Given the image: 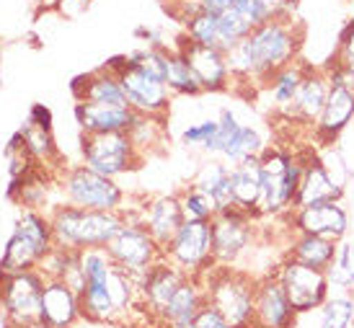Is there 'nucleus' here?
Segmentation results:
<instances>
[{
  "label": "nucleus",
  "instance_id": "obj_1",
  "mask_svg": "<svg viewBox=\"0 0 354 328\" xmlns=\"http://www.w3.org/2000/svg\"><path fill=\"white\" fill-rule=\"evenodd\" d=\"M303 41L305 26L297 19L259 23L246 39H241L225 52L233 83H246V86L254 83L264 88V83L277 70L300 60Z\"/></svg>",
  "mask_w": 354,
  "mask_h": 328
},
{
  "label": "nucleus",
  "instance_id": "obj_2",
  "mask_svg": "<svg viewBox=\"0 0 354 328\" xmlns=\"http://www.w3.org/2000/svg\"><path fill=\"white\" fill-rule=\"evenodd\" d=\"M261 204L259 218H287L295 209L297 186L303 176V153L287 145H266L259 155Z\"/></svg>",
  "mask_w": 354,
  "mask_h": 328
},
{
  "label": "nucleus",
  "instance_id": "obj_3",
  "mask_svg": "<svg viewBox=\"0 0 354 328\" xmlns=\"http://www.w3.org/2000/svg\"><path fill=\"white\" fill-rule=\"evenodd\" d=\"M55 249H99L119 233L127 222V212H101V209H83L75 204L55 207L50 215Z\"/></svg>",
  "mask_w": 354,
  "mask_h": 328
},
{
  "label": "nucleus",
  "instance_id": "obj_4",
  "mask_svg": "<svg viewBox=\"0 0 354 328\" xmlns=\"http://www.w3.org/2000/svg\"><path fill=\"white\" fill-rule=\"evenodd\" d=\"M202 279L207 302L217 308L233 328H246L254 323L256 313V287L259 277L246 269L212 267Z\"/></svg>",
  "mask_w": 354,
  "mask_h": 328
},
{
  "label": "nucleus",
  "instance_id": "obj_5",
  "mask_svg": "<svg viewBox=\"0 0 354 328\" xmlns=\"http://www.w3.org/2000/svg\"><path fill=\"white\" fill-rule=\"evenodd\" d=\"M52 251H55V235H52L50 218H44L39 209L26 207L16 222L8 246L3 251L0 271L16 274V271L37 269Z\"/></svg>",
  "mask_w": 354,
  "mask_h": 328
},
{
  "label": "nucleus",
  "instance_id": "obj_6",
  "mask_svg": "<svg viewBox=\"0 0 354 328\" xmlns=\"http://www.w3.org/2000/svg\"><path fill=\"white\" fill-rule=\"evenodd\" d=\"M83 166L109 179H119L129 171L140 168L142 155L135 148L129 132H83L80 135Z\"/></svg>",
  "mask_w": 354,
  "mask_h": 328
},
{
  "label": "nucleus",
  "instance_id": "obj_7",
  "mask_svg": "<svg viewBox=\"0 0 354 328\" xmlns=\"http://www.w3.org/2000/svg\"><path fill=\"white\" fill-rule=\"evenodd\" d=\"M324 73L328 78V99L313 127V139L321 148L336 145V139L344 135L354 119V73L334 60L326 65Z\"/></svg>",
  "mask_w": 354,
  "mask_h": 328
},
{
  "label": "nucleus",
  "instance_id": "obj_8",
  "mask_svg": "<svg viewBox=\"0 0 354 328\" xmlns=\"http://www.w3.org/2000/svg\"><path fill=\"white\" fill-rule=\"evenodd\" d=\"M259 220L238 207L220 209L212 218V249L217 267L241 269L243 259L256 249Z\"/></svg>",
  "mask_w": 354,
  "mask_h": 328
},
{
  "label": "nucleus",
  "instance_id": "obj_9",
  "mask_svg": "<svg viewBox=\"0 0 354 328\" xmlns=\"http://www.w3.org/2000/svg\"><path fill=\"white\" fill-rule=\"evenodd\" d=\"M44 282L47 277L39 269H26L16 274L0 271V313H3L6 328L39 320Z\"/></svg>",
  "mask_w": 354,
  "mask_h": 328
},
{
  "label": "nucleus",
  "instance_id": "obj_10",
  "mask_svg": "<svg viewBox=\"0 0 354 328\" xmlns=\"http://www.w3.org/2000/svg\"><path fill=\"white\" fill-rule=\"evenodd\" d=\"M163 259L189 277H205L215 267L212 220H184V225L163 249Z\"/></svg>",
  "mask_w": 354,
  "mask_h": 328
},
{
  "label": "nucleus",
  "instance_id": "obj_11",
  "mask_svg": "<svg viewBox=\"0 0 354 328\" xmlns=\"http://www.w3.org/2000/svg\"><path fill=\"white\" fill-rule=\"evenodd\" d=\"M62 194L68 204L101 212H122L124 209V189L117 179L101 176L88 166H73L62 173Z\"/></svg>",
  "mask_w": 354,
  "mask_h": 328
},
{
  "label": "nucleus",
  "instance_id": "obj_12",
  "mask_svg": "<svg viewBox=\"0 0 354 328\" xmlns=\"http://www.w3.org/2000/svg\"><path fill=\"white\" fill-rule=\"evenodd\" d=\"M127 212V209H124ZM106 251L111 261L119 269L129 271L132 277H142L153 264L163 259V249L150 235V230L140 222L135 215L127 212V222L119 228V233L106 243Z\"/></svg>",
  "mask_w": 354,
  "mask_h": 328
},
{
  "label": "nucleus",
  "instance_id": "obj_13",
  "mask_svg": "<svg viewBox=\"0 0 354 328\" xmlns=\"http://www.w3.org/2000/svg\"><path fill=\"white\" fill-rule=\"evenodd\" d=\"M106 65L117 73L129 109L135 111V114L163 117V119H166L168 109H171V96H174V93L168 90L166 83H160V80L145 75L142 70H138L127 60V55L114 57V60H109Z\"/></svg>",
  "mask_w": 354,
  "mask_h": 328
},
{
  "label": "nucleus",
  "instance_id": "obj_14",
  "mask_svg": "<svg viewBox=\"0 0 354 328\" xmlns=\"http://www.w3.org/2000/svg\"><path fill=\"white\" fill-rule=\"evenodd\" d=\"M272 271L279 279V284L285 287L287 298L292 302V308L297 310V316L321 310V305L331 295V284H328L324 269L305 267L300 261L285 256Z\"/></svg>",
  "mask_w": 354,
  "mask_h": 328
},
{
  "label": "nucleus",
  "instance_id": "obj_15",
  "mask_svg": "<svg viewBox=\"0 0 354 328\" xmlns=\"http://www.w3.org/2000/svg\"><path fill=\"white\" fill-rule=\"evenodd\" d=\"M287 222L292 233L321 235L336 243H342L349 235V212L342 202H321V204L292 209L287 215Z\"/></svg>",
  "mask_w": 354,
  "mask_h": 328
},
{
  "label": "nucleus",
  "instance_id": "obj_16",
  "mask_svg": "<svg viewBox=\"0 0 354 328\" xmlns=\"http://www.w3.org/2000/svg\"><path fill=\"white\" fill-rule=\"evenodd\" d=\"M174 50H178L187 57V62L192 65L205 93H223V90L233 86V75H230V68H227L225 50L205 47V44H197V41L187 39V37H181Z\"/></svg>",
  "mask_w": 354,
  "mask_h": 328
},
{
  "label": "nucleus",
  "instance_id": "obj_17",
  "mask_svg": "<svg viewBox=\"0 0 354 328\" xmlns=\"http://www.w3.org/2000/svg\"><path fill=\"white\" fill-rule=\"evenodd\" d=\"M300 153H303V176H300V186H297L295 209L321 204V202H342L344 186L326 171L318 150L303 148Z\"/></svg>",
  "mask_w": 354,
  "mask_h": 328
},
{
  "label": "nucleus",
  "instance_id": "obj_18",
  "mask_svg": "<svg viewBox=\"0 0 354 328\" xmlns=\"http://www.w3.org/2000/svg\"><path fill=\"white\" fill-rule=\"evenodd\" d=\"M254 323L261 328H295L297 323V310L292 308L274 271H266L264 277H259Z\"/></svg>",
  "mask_w": 354,
  "mask_h": 328
},
{
  "label": "nucleus",
  "instance_id": "obj_19",
  "mask_svg": "<svg viewBox=\"0 0 354 328\" xmlns=\"http://www.w3.org/2000/svg\"><path fill=\"white\" fill-rule=\"evenodd\" d=\"M326 99H328V78H326L324 68H313L308 65L305 70V78L297 88L295 99L290 104V109L282 114L287 122H292L297 127H305V130L313 132L315 122L321 117V111L326 106Z\"/></svg>",
  "mask_w": 354,
  "mask_h": 328
},
{
  "label": "nucleus",
  "instance_id": "obj_20",
  "mask_svg": "<svg viewBox=\"0 0 354 328\" xmlns=\"http://www.w3.org/2000/svg\"><path fill=\"white\" fill-rule=\"evenodd\" d=\"M184 277H187V274H184L181 269H176L171 261L160 259L138 279L142 308H145V313L156 320L158 326H160V316H163V310H166L168 300L174 298V292H176L178 284L184 282Z\"/></svg>",
  "mask_w": 354,
  "mask_h": 328
},
{
  "label": "nucleus",
  "instance_id": "obj_21",
  "mask_svg": "<svg viewBox=\"0 0 354 328\" xmlns=\"http://www.w3.org/2000/svg\"><path fill=\"white\" fill-rule=\"evenodd\" d=\"M150 230V235L158 240L160 249H166L171 238L184 225V209H181V199L178 194H160V197L148 199L138 212H129Z\"/></svg>",
  "mask_w": 354,
  "mask_h": 328
},
{
  "label": "nucleus",
  "instance_id": "obj_22",
  "mask_svg": "<svg viewBox=\"0 0 354 328\" xmlns=\"http://www.w3.org/2000/svg\"><path fill=\"white\" fill-rule=\"evenodd\" d=\"M80 316V298L65 279L47 277L44 292H41V313L39 320H44L52 328H73Z\"/></svg>",
  "mask_w": 354,
  "mask_h": 328
},
{
  "label": "nucleus",
  "instance_id": "obj_23",
  "mask_svg": "<svg viewBox=\"0 0 354 328\" xmlns=\"http://www.w3.org/2000/svg\"><path fill=\"white\" fill-rule=\"evenodd\" d=\"M207 302L205 284L199 277H184V282L178 284L174 292V298L168 300L166 310L160 316V328H192L197 313Z\"/></svg>",
  "mask_w": 354,
  "mask_h": 328
},
{
  "label": "nucleus",
  "instance_id": "obj_24",
  "mask_svg": "<svg viewBox=\"0 0 354 328\" xmlns=\"http://www.w3.org/2000/svg\"><path fill=\"white\" fill-rule=\"evenodd\" d=\"M75 122L83 132H127L135 122V111L117 104L75 101Z\"/></svg>",
  "mask_w": 354,
  "mask_h": 328
},
{
  "label": "nucleus",
  "instance_id": "obj_25",
  "mask_svg": "<svg viewBox=\"0 0 354 328\" xmlns=\"http://www.w3.org/2000/svg\"><path fill=\"white\" fill-rule=\"evenodd\" d=\"M73 99L75 101H91V104H117V106H127L124 90L119 83L117 73L104 65V68L78 75L73 80Z\"/></svg>",
  "mask_w": 354,
  "mask_h": 328
},
{
  "label": "nucleus",
  "instance_id": "obj_26",
  "mask_svg": "<svg viewBox=\"0 0 354 328\" xmlns=\"http://www.w3.org/2000/svg\"><path fill=\"white\" fill-rule=\"evenodd\" d=\"M230 191H233V207L248 212L251 218H259L261 204V168L259 158H248L230 168Z\"/></svg>",
  "mask_w": 354,
  "mask_h": 328
},
{
  "label": "nucleus",
  "instance_id": "obj_27",
  "mask_svg": "<svg viewBox=\"0 0 354 328\" xmlns=\"http://www.w3.org/2000/svg\"><path fill=\"white\" fill-rule=\"evenodd\" d=\"M336 249L339 243L321 235H308V233H292V238L287 243V253L290 259L300 261L305 267L313 269H328L336 259Z\"/></svg>",
  "mask_w": 354,
  "mask_h": 328
},
{
  "label": "nucleus",
  "instance_id": "obj_28",
  "mask_svg": "<svg viewBox=\"0 0 354 328\" xmlns=\"http://www.w3.org/2000/svg\"><path fill=\"white\" fill-rule=\"evenodd\" d=\"M305 70H308V62L297 60L287 68L277 70L272 78L264 83V88L269 90V99H272V106H274L277 114H285L290 109V104L295 99L297 88L305 78Z\"/></svg>",
  "mask_w": 354,
  "mask_h": 328
},
{
  "label": "nucleus",
  "instance_id": "obj_29",
  "mask_svg": "<svg viewBox=\"0 0 354 328\" xmlns=\"http://www.w3.org/2000/svg\"><path fill=\"white\" fill-rule=\"evenodd\" d=\"M230 163L225 160H209L207 166H202L197 176L199 189H205L209 197L215 199L217 209H227L233 207V191H230Z\"/></svg>",
  "mask_w": 354,
  "mask_h": 328
},
{
  "label": "nucleus",
  "instance_id": "obj_30",
  "mask_svg": "<svg viewBox=\"0 0 354 328\" xmlns=\"http://www.w3.org/2000/svg\"><path fill=\"white\" fill-rule=\"evenodd\" d=\"M266 150L264 135L256 130L254 124H241L236 130V135L230 137V142L225 145V150L220 153V160H225L230 166H238L248 158H259Z\"/></svg>",
  "mask_w": 354,
  "mask_h": 328
},
{
  "label": "nucleus",
  "instance_id": "obj_31",
  "mask_svg": "<svg viewBox=\"0 0 354 328\" xmlns=\"http://www.w3.org/2000/svg\"><path fill=\"white\" fill-rule=\"evenodd\" d=\"M181 23H184V37H187V39L197 41V44H205V47L223 50V37H220L217 16L189 6V10L181 16Z\"/></svg>",
  "mask_w": 354,
  "mask_h": 328
},
{
  "label": "nucleus",
  "instance_id": "obj_32",
  "mask_svg": "<svg viewBox=\"0 0 354 328\" xmlns=\"http://www.w3.org/2000/svg\"><path fill=\"white\" fill-rule=\"evenodd\" d=\"M166 86L176 96H199V93H205L202 86H199L197 75H194V70H192V65H189L187 57L178 50H171V55H168Z\"/></svg>",
  "mask_w": 354,
  "mask_h": 328
},
{
  "label": "nucleus",
  "instance_id": "obj_33",
  "mask_svg": "<svg viewBox=\"0 0 354 328\" xmlns=\"http://www.w3.org/2000/svg\"><path fill=\"white\" fill-rule=\"evenodd\" d=\"M21 139H24V145L26 150L31 153V158L37 160V163H57L59 160V150L55 145V137H52V130L47 127H39V124H34L31 119H26V124L19 130Z\"/></svg>",
  "mask_w": 354,
  "mask_h": 328
},
{
  "label": "nucleus",
  "instance_id": "obj_34",
  "mask_svg": "<svg viewBox=\"0 0 354 328\" xmlns=\"http://www.w3.org/2000/svg\"><path fill=\"white\" fill-rule=\"evenodd\" d=\"M328 284L336 292H352L354 289V240L344 238L336 249L334 264L326 269Z\"/></svg>",
  "mask_w": 354,
  "mask_h": 328
},
{
  "label": "nucleus",
  "instance_id": "obj_35",
  "mask_svg": "<svg viewBox=\"0 0 354 328\" xmlns=\"http://www.w3.org/2000/svg\"><path fill=\"white\" fill-rule=\"evenodd\" d=\"M354 323V298L349 292H334L321 305L318 328H352Z\"/></svg>",
  "mask_w": 354,
  "mask_h": 328
},
{
  "label": "nucleus",
  "instance_id": "obj_36",
  "mask_svg": "<svg viewBox=\"0 0 354 328\" xmlns=\"http://www.w3.org/2000/svg\"><path fill=\"white\" fill-rule=\"evenodd\" d=\"M163 117H145V114H138L132 127H129V137L135 142V148L140 150V155L145 158V150L158 148L163 137H166V127H163Z\"/></svg>",
  "mask_w": 354,
  "mask_h": 328
},
{
  "label": "nucleus",
  "instance_id": "obj_37",
  "mask_svg": "<svg viewBox=\"0 0 354 328\" xmlns=\"http://www.w3.org/2000/svg\"><path fill=\"white\" fill-rule=\"evenodd\" d=\"M168 47H140V50L129 52L127 60L138 70H142L150 78L166 83V70H168Z\"/></svg>",
  "mask_w": 354,
  "mask_h": 328
},
{
  "label": "nucleus",
  "instance_id": "obj_38",
  "mask_svg": "<svg viewBox=\"0 0 354 328\" xmlns=\"http://www.w3.org/2000/svg\"><path fill=\"white\" fill-rule=\"evenodd\" d=\"M178 199H181V209H184L187 220H212L220 212L215 199L205 189H199L197 184H189L187 189L178 194Z\"/></svg>",
  "mask_w": 354,
  "mask_h": 328
},
{
  "label": "nucleus",
  "instance_id": "obj_39",
  "mask_svg": "<svg viewBox=\"0 0 354 328\" xmlns=\"http://www.w3.org/2000/svg\"><path fill=\"white\" fill-rule=\"evenodd\" d=\"M254 16L259 23L279 19H297V6L300 0H251Z\"/></svg>",
  "mask_w": 354,
  "mask_h": 328
},
{
  "label": "nucleus",
  "instance_id": "obj_40",
  "mask_svg": "<svg viewBox=\"0 0 354 328\" xmlns=\"http://www.w3.org/2000/svg\"><path fill=\"white\" fill-rule=\"evenodd\" d=\"M238 127H241V122H238L236 111H233V109H220V117H217V132H215V137L207 142V148H205L207 153L220 158V153L225 150V145L230 142V137L236 135Z\"/></svg>",
  "mask_w": 354,
  "mask_h": 328
},
{
  "label": "nucleus",
  "instance_id": "obj_41",
  "mask_svg": "<svg viewBox=\"0 0 354 328\" xmlns=\"http://www.w3.org/2000/svg\"><path fill=\"white\" fill-rule=\"evenodd\" d=\"M331 60L339 62L349 73H354V19L346 21L342 31H339V39H336V50L331 55Z\"/></svg>",
  "mask_w": 354,
  "mask_h": 328
},
{
  "label": "nucleus",
  "instance_id": "obj_42",
  "mask_svg": "<svg viewBox=\"0 0 354 328\" xmlns=\"http://www.w3.org/2000/svg\"><path fill=\"white\" fill-rule=\"evenodd\" d=\"M217 132V119H205L197 122V124H189L187 130L181 132V142L189 145V148H207V142L215 137Z\"/></svg>",
  "mask_w": 354,
  "mask_h": 328
},
{
  "label": "nucleus",
  "instance_id": "obj_43",
  "mask_svg": "<svg viewBox=\"0 0 354 328\" xmlns=\"http://www.w3.org/2000/svg\"><path fill=\"white\" fill-rule=\"evenodd\" d=\"M192 328H233L230 323L225 320V316L220 313L217 308H212L209 302L202 305V310L197 313V318L192 323Z\"/></svg>",
  "mask_w": 354,
  "mask_h": 328
},
{
  "label": "nucleus",
  "instance_id": "obj_44",
  "mask_svg": "<svg viewBox=\"0 0 354 328\" xmlns=\"http://www.w3.org/2000/svg\"><path fill=\"white\" fill-rule=\"evenodd\" d=\"M29 119L34 122V124H39V127H47V130H52V111L44 106V104H34L29 111Z\"/></svg>",
  "mask_w": 354,
  "mask_h": 328
},
{
  "label": "nucleus",
  "instance_id": "obj_45",
  "mask_svg": "<svg viewBox=\"0 0 354 328\" xmlns=\"http://www.w3.org/2000/svg\"><path fill=\"white\" fill-rule=\"evenodd\" d=\"M135 37L142 39L145 47H166V39H163V34L156 29H138L135 31Z\"/></svg>",
  "mask_w": 354,
  "mask_h": 328
},
{
  "label": "nucleus",
  "instance_id": "obj_46",
  "mask_svg": "<svg viewBox=\"0 0 354 328\" xmlns=\"http://www.w3.org/2000/svg\"><path fill=\"white\" fill-rule=\"evenodd\" d=\"M13 328H52V326H47L44 320H34V323H24V326H13Z\"/></svg>",
  "mask_w": 354,
  "mask_h": 328
},
{
  "label": "nucleus",
  "instance_id": "obj_47",
  "mask_svg": "<svg viewBox=\"0 0 354 328\" xmlns=\"http://www.w3.org/2000/svg\"><path fill=\"white\" fill-rule=\"evenodd\" d=\"M251 328H261V326H256V323H251Z\"/></svg>",
  "mask_w": 354,
  "mask_h": 328
},
{
  "label": "nucleus",
  "instance_id": "obj_48",
  "mask_svg": "<svg viewBox=\"0 0 354 328\" xmlns=\"http://www.w3.org/2000/svg\"><path fill=\"white\" fill-rule=\"evenodd\" d=\"M246 328H251V326H246Z\"/></svg>",
  "mask_w": 354,
  "mask_h": 328
},
{
  "label": "nucleus",
  "instance_id": "obj_49",
  "mask_svg": "<svg viewBox=\"0 0 354 328\" xmlns=\"http://www.w3.org/2000/svg\"><path fill=\"white\" fill-rule=\"evenodd\" d=\"M352 326H354V323H352Z\"/></svg>",
  "mask_w": 354,
  "mask_h": 328
}]
</instances>
